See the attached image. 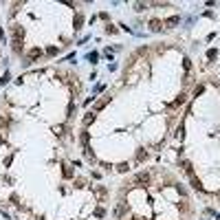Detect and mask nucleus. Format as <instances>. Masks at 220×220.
I'll list each match as a JSON object with an SVG mask.
<instances>
[{"mask_svg": "<svg viewBox=\"0 0 220 220\" xmlns=\"http://www.w3.org/2000/svg\"><path fill=\"white\" fill-rule=\"evenodd\" d=\"M11 31H13V48L20 53V51H22V46H20V44H22V40H24V31H22L20 27H13Z\"/></svg>", "mask_w": 220, "mask_h": 220, "instance_id": "nucleus-1", "label": "nucleus"}, {"mask_svg": "<svg viewBox=\"0 0 220 220\" xmlns=\"http://www.w3.org/2000/svg\"><path fill=\"white\" fill-rule=\"evenodd\" d=\"M134 183H139V185H143V183H145V185H148V183H150V174H148V172L137 174V176H134Z\"/></svg>", "mask_w": 220, "mask_h": 220, "instance_id": "nucleus-2", "label": "nucleus"}, {"mask_svg": "<svg viewBox=\"0 0 220 220\" xmlns=\"http://www.w3.org/2000/svg\"><path fill=\"white\" fill-rule=\"evenodd\" d=\"M178 22H181V18H178V16H172V18H167V20H165V27L172 29V27H176Z\"/></svg>", "mask_w": 220, "mask_h": 220, "instance_id": "nucleus-3", "label": "nucleus"}, {"mask_svg": "<svg viewBox=\"0 0 220 220\" xmlns=\"http://www.w3.org/2000/svg\"><path fill=\"white\" fill-rule=\"evenodd\" d=\"M189 178H191V187H194V189H203V183H200L196 176H194V174H191Z\"/></svg>", "mask_w": 220, "mask_h": 220, "instance_id": "nucleus-4", "label": "nucleus"}, {"mask_svg": "<svg viewBox=\"0 0 220 220\" xmlns=\"http://www.w3.org/2000/svg\"><path fill=\"white\" fill-rule=\"evenodd\" d=\"M88 141H90V134L88 132H82V145H84V150H88Z\"/></svg>", "mask_w": 220, "mask_h": 220, "instance_id": "nucleus-5", "label": "nucleus"}, {"mask_svg": "<svg viewBox=\"0 0 220 220\" xmlns=\"http://www.w3.org/2000/svg\"><path fill=\"white\" fill-rule=\"evenodd\" d=\"M183 167H185V172H187L189 176L194 174V167H191V163H189V161H185V163H183Z\"/></svg>", "mask_w": 220, "mask_h": 220, "instance_id": "nucleus-6", "label": "nucleus"}, {"mask_svg": "<svg viewBox=\"0 0 220 220\" xmlns=\"http://www.w3.org/2000/svg\"><path fill=\"white\" fill-rule=\"evenodd\" d=\"M150 27H152V31H159V29H161V20H152Z\"/></svg>", "mask_w": 220, "mask_h": 220, "instance_id": "nucleus-7", "label": "nucleus"}, {"mask_svg": "<svg viewBox=\"0 0 220 220\" xmlns=\"http://www.w3.org/2000/svg\"><path fill=\"white\" fill-rule=\"evenodd\" d=\"M38 55H42L40 48H31V51H29V57H38Z\"/></svg>", "mask_w": 220, "mask_h": 220, "instance_id": "nucleus-8", "label": "nucleus"}, {"mask_svg": "<svg viewBox=\"0 0 220 220\" xmlns=\"http://www.w3.org/2000/svg\"><path fill=\"white\" fill-rule=\"evenodd\" d=\"M92 121H95V114H86V117H84V123H86V126L92 123Z\"/></svg>", "mask_w": 220, "mask_h": 220, "instance_id": "nucleus-9", "label": "nucleus"}, {"mask_svg": "<svg viewBox=\"0 0 220 220\" xmlns=\"http://www.w3.org/2000/svg\"><path fill=\"white\" fill-rule=\"evenodd\" d=\"M82 22H84V18H82V16H77V18H75V29H79V27H82Z\"/></svg>", "mask_w": 220, "mask_h": 220, "instance_id": "nucleus-10", "label": "nucleus"}, {"mask_svg": "<svg viewBox=\"0 0 220 220\" xmlns=\"http://www.w3.org/2000/svg\"><path fill=\"white\" fill-rule=\"evenodd\" d=\"M108 101H110V97H106V99H101V101H99V104H97V108H104V106H106V104H108Z\"/></svg>", "mask_w": 220, "mask_h": 220, "instance_id": "nucleus-11", "label": "nucleus"}, {"mask_svg": "<svg viewBox=\"0 0 220 220\" xmlns=\"http://www.w3.org/2000/svg\"><path fill=\"white\" fill-rule=\"evenodd\" d=\"M181 104H185V95H181V97H178V99L174 101V106H181Z\"/></svg>", "mask_w": 220, "mask_h": 220, "instance_id": "nucleus-12", "label": "nucleus"}, {"mask_svg": "<svg viewBox=\"0 0 220 220\" xmlns=\"http://www.w3.org/2000/svg\"><path fill=\"white\" fill-rule=\"evenodd\" d=\"M117 169H119V172H128V163H121Z\"/></svg>", "mask_w": 220, "mask_h": 220, "instance_id": "nucleus-13", "label": "nucleus"}]
</instances>
